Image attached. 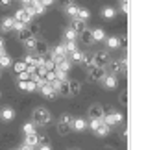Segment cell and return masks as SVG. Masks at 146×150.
Wrapping results in <instances>:
<instances>
[{"label":"cell","instance_id":"1","mask_svg":"<svg viewBox=\"0 0 146 150\" xmlns=\"http://www.w3.org/2000/svg\"><path fill=\"white\" fill-rule=\"evenodd\" d=\"M32 119H33L32 122L35 124V126H46V124H50V120H52L50 111L46 108H35V109H33Z\"/></svg>","mask_w":146,"mask_h":150},{"label":"cell","instance_id":"2","mask_svg":"<svg viewBox=\"0 0 146 150\" xmlns=\"http://www.w3.org/2000/svg\"><path fill=\"white\" fill-rule=\"evenodd\" d=\"M89 71V82H100V80L106 76V67H96L92 65L87 69Z\"/></svg>","mask_w":146,"mask_h":150},{"label":"cell","instance_id":"3","mask_svg":"<svg viewBox=\"0 0 146 150\" xmlns=\"http://www.w3.org/2000/svg\"><path fill=\"white\" fill-rule=\"evenodd\" d=\"M92 59H95V65L96 67H107V63L111 61V57L106 50H100V52H95L92 54Z\"/></svg>","mask_w":146,"mask_h":150},{"label":"cell","instance_id":"4","mask_svg":"<svg viewBox=\"0 0 146 150\" xmlns=\"http://www.w3.org/2000/svg\"><path fill=\"white\" fill-rule=\"evenodd\" d=\"M102 120H104V124H107V126H116V124H120L122 120H124V117H122L120 113H116V111H111L107 115H104Z\"/></svg>","mask_w":146,"mask_h":150},{"label":"cell","instance_id":"5","mask_svg":"<svg viewBox=\"0 0 146 150\" xmlns=\"http://www.w3.org/2000/svg\"><path fill=\"white\" fill-rule=\"evenodd\" d=\"M13 19H15V21L24 22V24L28 26V24L32 22V19H33V15H32V11H30V9H24V8H22V9H17V13L13 15Z\"/></svg>","mask_w":146,"mask_h":150},{"label":"cell","instance_id":"6","mask_svg":"<svg viewBox=\"0 0 146 150\" xmlns=\"http://www.w3.org/2000/svg\"><path fill=\"white\" fill-rule=\"evenodd\" d=\"M56 71H61V72H68L72 69V63L68 57H56Z\"/></svg>","mask_w":146,"mask_h":150},{"label":"cell","instance_id":"7","mask_svg":"<svg viewBox=\"0 0 146 150\" xmlns=\"http://www.w3.org/2000/svg\"><path fill=\"white\" fill-rule=\"evenodd\" d=\"M17 85H19V89L26 91V93H33V91H37V83L33 82V80H19L17 82Z\"/></svg>","mask_w":146,"mask_h":150},{"label":"cell","instance_id":"8","mask_svg":"<svg viewBox=\"0 0 146 150\" xmlns=\"http://www.w3.org/2000/svg\"><path fill=\"white\" fill-rule=\"evenodd\" d=\"M100 82L104 83L106 89H116V85H118V78H116V74H106Z\"/></svg>","mask_w":146,"mask_h":150},{"label":"cell","instance_id":"9","mask_svg":"<svg viewBox=\"0 0 146 150\" xmlns=\"http://www.w3.org/2000/svg\"><path fill=\"white\" fill-rule=\"evenodd\" d=\"M39 91H41V95H43L44 98H56V96H57V91L52 87L50 83H43L39 87Z\"/></svg>","mask_w":146,"mask_h":150},{"label":"cell","instance_id":"10","mask_svg":"<svg viewBox=\"0 0 146 150\" xmlns=\"http://www.w3.org/2000/svg\"><path fill=\"white\" fill-rule=\"evenodd\" d=\"M0 119H2L4 122H11V120L15 119V109L13 108H2L0 109Z\"/></svg>","mask_w":146,"mask_h":150},{"label":"cell","instance_id":"11","mask_svg":"<svg viewBox=\"0 0 146 150\" xmlns=\"http://www.w3.org/2000/svg\"><path fill=\"white\" fill-rule=\"evenodd\" d=\"M89 117L91 119H102L104 117V108L100 104H95V106L89 108Z\"/></svg>","mask_w":146,"mask_h":150},{"label":"cell","instance_id":"12","mask_svg":"<svg viewBox=\"0 0 146 150\" xmlns=\"http://www.w3.org/2000/svg\"><path fill=\"white\" fill-rule=\"evenodd\" d=\"M13 24H15V19H13V17H6V19L0 21V32L13 30Z\"/></svg>","mask_w":146,"mask_h":150},{"label":"cell","instance_id":"13","mask_svg":"<svg viewBox=\"0 0 146 150\" xmlns=\"http://www.w3.org/2000/svg\"><path fill=\"white\" fill-rule=\"evenodd\" d=\"M71 128L72 130H76V132H83L85 128H87V120L85 119H72V122H71Z\"/></svg>","mask_w":146,"mask_h":150},{"label":"cell","instance_id":"14","mask_svg":"<svg viewBox=\"0 0 146 150\" xmlns=\"http://www.w3.org/2000/svg\"><path fill=\"white\" fill-rule=\"evenodd\" d=\"M71 28H72V30H74L76 33H81V32H83L85 28H87V24H85V21H81V19H76V17H74V19H72V22H71Z\"/></svg>","mask_w":146,"mask_h":150},{"label":"cell","instance_id":"15","mask_svg":"<svg viewBox=\"0 0 146 150\" xmlns=\"http://www.w3.org/2000/svg\"><path fill=\"white\" fill-rule=\"evenodd\" d=\"M50 52H52V56H54V59H56V57H67V50H65V45H63V43L56 45Z\"/></svg>","mask_w":146,"mask_h":150},{"label":"cell","instance_id":"16","mask_svg":"<svg viewBox=\"0 0 146 150\" xmlns=\"http://www.w3.org/2000/svg\"><path fill=\"white\" fill-rule=\"evenodd\" d=\"M91 35H92V41L95 43H102L106 39V32L102 28H95V30H91Z\"/></svg>","mask_w":146,"mask_h":150},{"label":"cell","instance_id":"17","mask_svg":"<svg viewBox=\"0 0 146 150\" xmlns=\"http://www.w3.org/2000/svg\"><path fill=\"white\" fill-rule=\"evenodd\" d=\"M63 8H65V13L71 17V19H74L76 15H78V6H76V2H71V4H67V6H63Z\"/></svg>","mask_w":146,"mask_h":150},{"label":"cell","instance_id":"18","mask_svg":"<svg viewBox=\"0 0 146 150\" xmlns=\"http://www.w3.org/2000/svg\"><path fill=\"white\" fill-rule=\"evenodd\" d=\"M80 39H81V43H83V45L95 43V41H92V35H91V30H89V28H85V30L80 33Z\"/></svg>","mask_w":146,"mask_h":150},{"label":"cell","instance_id":"19","mask_svg":"<svg viewBox=\"0 0 146 150\" xmlns=\"http://www.w3.org/2000/svg\"><path fill=\"white\" fill-rule=\"evenodd\" d=\"M104 41H106L107 48H118V47H120V39L116 37V35H111V37H107V39H104Z\"/></svg>","mask_w":146,"mask_h":150},{"label":"cell","instance_id":"20","mask_svg":"<svg viewBox=\"0 0 146 150\" xmlns=\"http://www.w3.org/2000/svg\"><path fill=\"white\" fill-rule=\"evenodd\" d=\"M57 95H61V96H71V89H68V82H67V80L59 83V87H57Z\"/></svg>","mask_w":146,"mask_h":150},{"label":"cell","instance_id":"21","mask_svg":"<svg viewBox=\"0 0 146 150\" xmlns=\"http://www.w3.org/2000/svg\"><path fill=\"white\" fill-rule=\"evenodd\" d=\"M107 67H109L111 74H118V72H120V69H122L120 59H113V61H109V63H107Z\"/></svg>","mask_w":146,"mask_h":150},{"label":"cell","instance_id":"22","mask_svg":"<svg viewBox=\"0 0 146 150\" xmlns=\"http://www.w3.org/2000/svg\"><path fill=\"white\" fill-rule=\"evenodd\" d=\"M68 89H71V96L72 95H78L80 89H81V83L78 82V80H71V82H68Z\"/></svg>","mask_w":146,"mask_h":150},{"label":"cell","instance_id":"23","mask_svg":"<svg viewBox=\"0 0 146 150\" xmlns=\"http://www.w3.org/2000/svg\"><path fill=\"white\" fill-rule=\"evenodd\" d=\"M67 57L71 59V63H78V65H80V63H81V57H83V52H80V50H74L72 54H68Z\"/></svg>","mask_w":146,"mask_h":150},{"label":"cell","instance_id":"24","mask_svg":"<svg viewBox=\"0 0 146 150\" xmlns=\"http://www.w3.org/2000/svg\"><path fill=\"white\" fill-rule=\"evenodd\" d=\"M95 132H96V135H98V137H106L109 132H111V126H107V124H104V122H102Z\"/></svg>","mask_w":146,"mask_h":150},{"label":"cell","instance_id":"25","mask_svg":"<svg viewBox=\"0 0 146 150\" xmlns=\"http://www.w3.org/2000/svg\"><path fill=\"white\" fill-rule=\"evenodd\" d=\"M115 15H116V9L115 8H104L102 9V19H106V21H111Z\"/></svg>","mask_w":146,"mask_h":150},{"label":"cell","instance_id":"26","mask_svg":"<svg viewBox=\"0 0 146 150\" xmlns=\"http://www.w3.org/2000/svg\"><path fill=\"white\" fill-rule=\"evenodd\" d=\"M80 65H83L85 69H89L95 65V59H92V54H83V57H81V63Z\"/></svg>","mask_w":146,"mask_h":150},{"label":"cell","instance_id":"27","mask_svg":"<svg viewBox=\"0 0 146 150\" xmlns=\"http://www.w3.org/2000/svg\"><path fill=\"white\" fill-rule=\"evenodd\" d=\"M24 143H26V145H30L32 148H37V145H39V141H37V134H28Z\"/></svg>","mask_w":146,"mask_h":150},{"label":"cell","instance_id":"28","mask_svg":"<svg viewBox=\"0 0 146 150\" xmlns=\"http://www.w3.org/2000/svg\"><path fill=\"white\" fill-rule=\"evenodd\" d=\"M63 37H65V41H76V39H78V33H76L72 28H67L65 33H63Z\"/></svg>","mask_w":146,"mask_h":150},{"label":"cell","instance_id":"29","mask_svg":"<svg viewBox=\"0 0 146 150\" xmlns=\"http://www.w3.org/2000/svg\"><path fill=\"white\" fill-rule=\"evenodd\" d=\"M11 57L8 56V54H2L0 56V69H8V67H11Z\"/></svg>","mask_w":146,"mask_h":150},{"label":"cell","instance_id":"30","mask_svg":"<svg viewBox=\"0 0 146 150\" xmlns=\"http://www.w3.org/2000/svg\"><path fill=\"white\" fill-rule=\"evenodd\" d=\"M44 9H46V8H44L43 4H39V2H35V6H33V8H32L30 11H32V15L35 17V15H43V13H44Z\"/></svg>","mask_w":146,"mask_h":150},{"label":"cell","instance_id":"31","mask_svg":"<svg viewBox=\"0 0 146 150\" xmlns=\"http://www.w3.org/2000/svg\"><path fill=\"white\" fill-rule=\"evenodd\" d=\"M13 65V69H15V74L17 72H24V71H28V65L24 61H17V63H11Z\"/></svg>","mask_w":146,"mask_h":150},{"label":"cell","instance_id":"32","mask_svg":"<svg viewBox=\"0 0 146 150\" xmlns=\"http://www.w3.org/2000/svg\"><path fill=\"white\" fill-rule=\"evenodd\" d=\"M71 124H65V122H57V132H59L61 135H67L68 132H71Z\"/></svg>","mask_w":146,"mask_h":150},{"label":"cell","instance_id":"33","mask_svg":"<svg viewBox=\"0 0 146 150\" xmlns=\"http://www.w3.org/2000/svg\"><path fill=\"white\" fill-rule=\"evenodd\" d=\"M91 17V13H89V9H85V8H80L78 9V15H76V19H81V21H87Z\"/></svg>","mask_w":146,"mask_h":150},{"label":"cell","instance_id":"34","mask_svg":"<svg viewBox=\"0 0 146 150\" xmlns=\"http://www.w3.org/2000/svg\"><path fill=\"white\" fill-rule=\"evenodd\" d=\"M22 132H24V135H28V134H35V124H33V122H26L24 126H22Z\"/></svg>","mask_w":146,"mask_h":150},{"label":"cell","instance_id":"35","mask_svg":"<svg viewBox=\"0 0 146 150\" xmlns=\"http://www.w3.org/2000/svg\"><path fill=\"white\" fill-rule=\"evenodd\" d=\"M39 52V54H44L46 50H48V47H46V43H43V41H35V48H33V52Z\"/></svg>","mask_w":146,"mask_h":150},{"label":"cell","instance_id":"36","mask_svg":"<svg viewBox=\"0 0 146 150\" xmlns=\"http://www.w3.org/2000/svg\"><path fill=\"white\" fill-rule=\"evenodd\" d=\"M30 37H33V35L30 33V30H28V28H24V30H20V32H19V39H20L22 43H24V41H28Z\"/></svg>","mask_w":146,"mask_h":150},{"label":"cell","instance_id":"37","mask_svg":"<svg viewBox=\"0 0 146 150\" xmlns=\"http://www.w3.org/2000/svg\"><path fill=\"white\" fill-rule=\"evenodd\" d=\"M63 45H65L67 56H68V54H72L74 50H78V48H76V41H65V43H63Z\"/></svg>","mask_w":146,"mask_h":150},{"label":"cell","instance_id":"38","mask_svg":"<svg viewBox=\"0 0 146 150\" xmlns=\"http://www.w3.org/2000/svg\"><path fill=\"white\" fill-rule=\"evenodd\" d=\"M24 63L28 67H37V59H35V56H32V54H28L24 57Z\"/></svg>","mask_w":146,"mask_h":150},{"label":"cell","instance_id":"39","mask_svg":"<svg viewBox=\"0 0 146 150\" xmlns=\"http://www.w3.org/2000/svg\"><path fill=\"white\" fill-rule=\"evenodd\" d=\"M104 122L102 119H91V122H87V128H91V130H96L98 126H100Z\"/></svg>","mask_w":146,"mask_h":150},{"label":"cell","instance_id":"40","mask_svg":"<svg viewBox=\"0 0 146 150\" xmlns=\"http://www.w3.org/2000/svg\"><path fill=\"white\" fill-rule=\"evenodd\" d=\"M28 30H30V33H32L33 37H35L37 33H39V30H41V26L37 24V22H30V26H28Z\"/></svg>","mask_w":146,"mask_h":150},{"label":"cell","instance_id":"41","mask_svg":"<svg viewBox=\"0 0 146 150\" xmlns=\"http://www.w3.org/2000/svg\"><path fill=\"white\" fill-rule=\"evenodd\" d=\"M72 119H74V117H72V115H71V113H63V115H61V117H59V122H65V124H71V122H72Z\"/></svg>","mask_w":146,"mask_h":150},{"label":"cell","instance_id":"42","mask_svg":"<svg viewBox=\"0 0 146 150\" xmlns=\"http://www.w3.org/2000/svg\"><path fill=\"white\" fill-rule=\"evenodd\" d=\"M35 41H37L35 37H30L28 41H24V47H26L28 50H32V52H33V48H35Z\"/></svg>","mask_w":146,"mask_h":150},{"label":"cell","instance_id":"43","mask_svg":"<svg viewBox=\"0 0 146 150\" xmlns=\"http://www.w3.org/2000/svg\"><path fill=\"white\" fill-rule=\"evenodd\" d=\"M17 80H32V76H30V72H28V71L17 72Z\"/></svg>","mask_w":146,"mask_h":150},{"label":"cell","instance_id":"44","mask_svg":"<svg viewBox=\"0 0 146 150\" xmlns=\"http://www.w3.org/2000/svg\"><path fill=\"white\" fill-rule=\"evenodd\" d=\"M37 141H39V145H50L48 135H37Z\"/></svg>","mask_w":146,"mask_h":150},{"label":"cell","instance_id":"45","mask_svg":"<svg viewBox=\"0 0 146 150\" xmlns=\"http://www.w3.org/2000/svg\"><path fill=\"white\" fill-rule=\"evenodd\" d=\"M20 2L24 4V9H32L35 6V0H20Z\"/></svg>","mask_w":146,"mask_h":150},{"label":"cell","instance_id":"46","mask_svg":"<svg viewBox=\"0 0 146 150\" xmlns=\"http://www.w3.org/2000/svg\"><path fill=\"white\" fill-rule=\"evenodd\" d=\"M24 28H26V24H24V22H20V21H15V24H13V30L20 32V30H24Z\"/></svg>","mask_w":146,"mask_h":150},{"label":"cell","instance_id":"47","mask_svg":"<svg viewBox=\"0 0 146 150\" xmlns=\"http://www.w3.org/2000/svg\"><path fill=\"white\" fill-rule=\"evenodd\" d=\"M39 4H43V6H44V8H50V6H52V4H54V0H41V2H39Z\"/></svg>","mask_w":146,"mask_h":150},{"label":"cell","instance_id":"48","mask_svg":"<svg viewBox=\"0 0 146 150\" xmlns=\"http://www.w3.org/2000/svg\"><path fill=\"white\" fill-rule=\"evenodd\" d=\"M120 100H122V104H128V93H126V91L120 95Z\"/></svg>","mask_w":146,"mask_h":150},{"label":"cell","instance_id":"49","mask_svg":"<svg viewBox=\"0 0 146 150\" xmlns=\"http://www.w3.org/2000/svg\"><path fill=\"white\" fill-rule=\"evenodd\" d=\"M0 6H4V8H8V6H11V0H0Z\"/></svg>","mask_w":146,"mask_h":150},{"label":"cell","instance_id":"50","mask_svg":"<svg viewBox=\"0 0 146 150\" xmlns=\"http://www.w3.org/2000/svg\"><path fill=\"white\" fill-rule=\"evenodd\" d=\"M19 150H33V148H32L30 145H26V143H24V145H20V148H19Z\"/></svg>","mask_w":146,"mask_h":150},{"label":"cell","instance_id":"51","mask_svg":"<svg viewBox=\"0 0 146 150\" xmlns=\"http://www.w3.org/2000/svg\"><path fill=\"white\" fill-rule=\"evenodd\" d=\"M39 150H52V148H50V145H41Z\"/></svg>","mask_w":146,"mask_h":150},{"label":"cell","instance_id":"52","mask_svg":"<svg viewBox=\"0 0 146 150\" xmlns=\"http://www.w3.org/2000/svg\"><path fill=\"white\" fill-rule=\"evenodd\" d=\"M61 2V6H67V4H71V2H74V0H59Z\"/></svg>","mask_w":146,"mask_h":150},{"label":"cell","instance_id":"53","mask_svg":"<svg viewBox=\"0 0 146 150\" xmlns=\"http://www.w3.org/2000/svg\"><path fill=\"white\" fill-rule=\"evenodd\" d=\"M4 45H6V43H4V39L0 37V48H4Z\"/></svg>","mask_w":146,"mask_h":150},{"label":"cell","instance_id":"54","mask_svg":"<svg viewBox=\"0 0 146 150\" xmlns=\"http://www.w3.org/2000/svg\"><path fill=\"white\" fill-rule=\"evenodd\" d=\"M72 150H83V148H72Z\"/></svg>","mask_w":146,"mask_h":150},{"label":"cell","instance_id":"55","mask_svg":"<svg viewBox=\"0 0 146 150\" xmlns=\"http://www.w3.org/2000/svg\"><path fill=\"white\" fill-rule=\"evenodd\" d=\"M35 2H41V0H35Z\"/></svg>","mask_w":146,"mask_h":150},{"label":"cell","instance_id":"56","mask_svg":"<svg viewBox=\"0 0 146 150\" xmlns=\"http://www.w3.org/2000/svg\"><path fill=\"white\" fill-rule=\"evenodd\" d=\"M0 76H2V74H0Z\"/></svg>","mask_w":146,"mask_h":150},{"label":"cell","instance_id":"57","mask_svg":"<svg viewBox=\"0 0 146 150\" xmlns=\"http://www.w3.org/2000/svg\"><path fill=\"white\" fill-rule=\"evenodd\" d=\"M33 150H35V148H33Z\"/></svg>","mask_w":146,"mask_h":150}]
</instances>
